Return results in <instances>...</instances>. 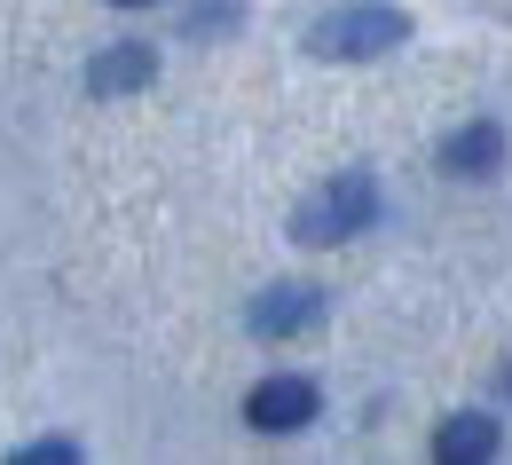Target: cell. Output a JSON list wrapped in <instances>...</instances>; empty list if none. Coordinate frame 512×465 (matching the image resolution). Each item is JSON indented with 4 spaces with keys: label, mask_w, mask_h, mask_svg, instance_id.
Instances as JSON below:
<instances>
[{
    "label": "cell",
    "mask_w": 512,
    "mask_h": 465,
    "mask_svg": "<svg viewBox=\"0 0 512 465\" xmlns=\"http://www.w3.org/2000/svg\"><path fill=\"white\" fill-rule=\"evenodd\" d=\"M497 166H505V127L497 119H473L442 142V174H457V182H489Z\"/></svg>",
    "instance_id": "8992f818"
},
{
    "label": "cell",
    "mask_w": 512,
    "mask_h": 465,
    "mask_svg": "<svg viewBox=\"0 0 512 465\" xmlns=\"http://www.w3.org/2000/svg\"><path fill=\"white\" fill-rule=\"evenodd\" d=\"M111 8H150V0H111Z\"/></svg>",
    "instance_id": "9c48e42d"
},
{
    "label": "cell",
    "mask_w": 512,
    "mask_h": 465,
    "mask_svg": "<svg viewBox=\"0 0 512 465\" xmlns=\"http://www.w3.org/2000/svg\"><path fill=\"white\" fill-rule=\"evenodd\" d=\"M260 339H300V332H316L323 324V292L316 284H276V292H260L253 300V316H245Z\"/></svg>",
    "instance_id": "277c9868"
},
{
    "label": "cell",
    "mask_w": 512,
    "mask_h": 465,
    "mask_svg": "<svg viewBox=\"0 0 512 465\" xmlns=\"http://www.w3.org/2000/svg\"><path fill=\"white\" fill-rule=\"evenodd\" d=\"M434 458H442V465H481V458H497V418H442Z\"/></svg>",
    "instance_id": "52a82bcc"
},
{
    "label": "cell",
    "mask_w": 512,
    "mask_h": 465,
    "mask_svg": "<svg viewBox=\"0 0 512 465\" xmlns=\"http://www.w3.org/2000/svg\"><path fill=\"white\" fill-rule=\"evenodd\" d=\"M371 221H379V182L355 166V174H331L323 190H308V198H300L292 237H300V245H347V237H363Z\"/></svg>",
    "instance_id": "7a4b0ae2"
},
{
    "label": "cell",
    "mask_w": 512,
    "mask_h": 465,
    "mask_svg": "<svg viewBox=\"0 0 512 465\" xmlns=\"http://www.w3.org/2000/svg\"><path fill=\"white\" fill-rule=\"evenodd\" d=\"M316 379H300V371H276V379H260L253 395H245V426L253 434H300V426H316Z\"/></svg>",
    "instance_id": "3957f363"
},
{
    "label": "cell",
    "mask_w": 512,
    "mask_h": 465,
    "mask_svg": "<svg viewBox=\"0 0 512 465\" xmlns=\"http://www.w3.org/2000/svg\"><path fill=\"white\" fill-rule=\"evenodd\" d=\"M158 79V48H142V40H119V48H103L95 64H87V95H142Z\"/></svg>",
    "instance_id": "5b68a950"
},
{
    "label": "cell",
    "mask_w": 512,
    "mask_h": 465,
    "mask_svg": "<svg viewBox=\"0 0 512 465\" xmlns=\"http://www.w3.org/2000/svg\"><path fill=\"white\" fill-rule=\"evenodd\" d=\"M16 465H79V442H24Z\"/></svg>",
    "instance_id": "ba28073f"
},
{
    "label": "cell",
    "mask_w": 512,
    "mask_h": 465,
    "mask_svg": "<svg viewBox=\"0 0 512 465\" xmlns=\"http://www.w3.org/2000/svg\"><path fill=\"white\" fill-rule=\"evenodd\" d=\"M402 40H410V16L386 0H347V8H323L308 24V56H323V64H371Z\"/></svg>",
    "instance_id": "6da1fadb"
},
{
    "label": "cell",
    "mask_w": 512,
    "mask_h": 465,
    "mask_svg": "<svg viewBox=\"0 0 512 465\" xmlns=\"http://www.w3.org/2000/svg\"><path fill=\"white\" fill-rule=\"evenodd\" d=\"M505 395H512V371H505Z\"/></svg>",
    "instance_id": "30bf717a"
}]
</instances>
